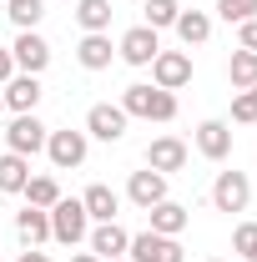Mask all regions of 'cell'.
Here are the masks:
<instances>
[{"label": "cell", "mask_w": 257, "mask_h": 262, "mask_svg": "<svg viewBox=\"0 0 257 262\" xmlns=\"http://www.w3.org/2000/svg\"><path fill=\"white\" fill-rule=\"evenodd\" d=\"M116 106L136 121H177V91H161V86H146V81H131Z\"/></svg>", "instance_id": "cell-1"}, {"label": "cell", "mask_w": 257, "mask_h": 262, "mask_svg": "<svg viewBox=\"0 0 257 262\" xmlns=\"http://www.w3.org/2000/svg\"><path fill=\"white\" fill-rule=\"evenodd\" d=\"M86 232H91V217H86L81 196H61V202L51 207V242L76 247V242H86Z\"/></svg>", "instance_id": "cell-2"}, {"label": "cell", "mask_w": 257, "mask_h": 262, "mask_svg": "<svg viewBox=\"0 0 257 262\" xmlns=\"http://www.w3.org/2000/svg\"><path fill=\"white\" fill-rule=\"evenodd\" d=\"M86 151H91V136L86 131H46V157L56 171H76V166H86Z\"/></svg>", "instance_id": "cell-3"}, {"label": "cell", "mask_w": 257, "mask_h": 262, "mask_svg": "<svg viewBox=\"0 0 257 262\" xmlns=\"http://www.w3.org/2000/svg\"><path fill=\"white\" fill-rule=\"evenodd\" d=\"M212 207L227 212V217H232V212H247V207H252V182H247V171H237V166H232V171H217V182H212Z\"/></svg>", "instance_id": "cell-4"}, {"label": "cell", "mask_w": 257, "mask_h": 262, "mask_svg": "<svg viewBox=\"0 0 257 262\" xmlns=\"http://www.w3.org/2000/svg\"><path fill=\"white\" fill-rule=\"evenodd\" d=\"M126 111H121V106H116V101H96V106H91V111H86V136H91V141H106V146H116V141H121V136H126Z\"/></svg>", "instance_id": "cell-5"}, {"label": "cell", "mask_w": 257, "mask_h": 262, "mask_svg": "<svg viewBox=\"0 0 257 262\" xmlns=\"http://www.w3.org/2000/svg\"><path fill=\"white\" fill-rule=\"evenodd\" d=\"M46 121L26 111V116H10V126H5V151H15V157H35V151H46Z\"/></svg>", "instance_id": "cell-6"}, {"label": "cell", "mask_w": 257, "mask_h": 262, "mask_svg": "<svg viewBox=\"0 0 257 262\" xmlns=\"http://www.w3.org/2000/svg\"><path fill=\"white\" fill-rule=\"evenodd\" d=\"M126 257L131 262H187V252H182V242L177 237H161V232H136L126 242Z\"/></svg>", "instance_id": "cell-7"}, {"label": "cell", "mask_w": 257, "mask_h": 262, "mask_svg": "<svg viewBox=\"0 0 257 262\" xmlns=\"http://www.w3.org/2000/svg\"><path fill=\"white\" fill-rule=\"evenodd\" d=\"M10 61H15V71H26V76H40V71L51 66V40H46L40 31H15Z\"/></svg>", "instance_id": "cell-8"}, {"label": "cell", "mask_w": 257, "mask_h": 262, "mask_svg": "<svg viewBox=\"0 0 257 262\" xmlns=\"http://www.w3.org/2000/svg\"><path fill=\"white\" fill-rule=\"evenodd\" d=\"M161 51V31H152V26H131L121 40H116V56L126 66H152Z\"/></svg>", "instance_id": "cell-9"}, {"label": "cell", "mask_w": 257, "mask_h": 262, "mask_svg": "<svg viewBox=\"0 0 257 262\" xmlns=\"http://www.w3.org/2000/svg\"><path fill=\"white\" fill-rule=\"evenodd\" d=\"M0 96H5V111H10V116H26V111H35V106H40L46 86H40V76H26V71H15V76L0 86Z\"/></svg>", "instance_id": "cell-10"}, {"label": "cell", "mask_w": 257, "mask_h": 262, "mask_svg": "<svg viewBox=\"0 0 257 262\" xmlns=\"http://www.w3.org/2000/svg\"><path fill=\"white\" fill-rule=\"evenodd\" d=\"M187 81H192V56H187V51H157V61H152V86L182 91Z\"/></svg>", "instance_id": "cell-11"}, {"label": "cell", "mask_w": 257, "mask_h": 262, "mask_svg": "<svg viewBox=\"0 0 257 262\" xmlns=\"http://www.w3.org/2000/svg\"><path fill=\"white\" fill-rule=\"evenodd\" d=\"M187 157H192V146H187L182 136H157V141L146 146V166H152V171H161V177L187 171Z\"/></svg>", "instance_id": "cell-12"}, {"label": "cell", "mask_w": 257, "mask_h": 262, "mask_svg": "<svg viewBox=\"0 0 257 262\" xmlns=\"http://www.w3.org/2000/svg\"><path fill=\"white\" fill-rule=\"evenodd\" d=\"M126 202H131V207H141V212H152L157 202H166V177L152 171V166L131 171V177H126Z\"/></svg>", "instance_id": "cell-13"}, {"label": "cell", "mask_w": 257, "mask_h": 262, "mask_svg": "<svg viewBox=\"0 0 257 262\" xmlns=\"http://www.w3.org/2000/svg\"><path fill=\"white\" fill-rule=\"evenodd\" d=\"M192 141H197V151H202L207 162H227V157H232V126L217 121V116L202 121V126L192 131Z\"/></svg>", "instance_id": "cell-14"}, {"label": "cell", "mask_w": 257, "mask_h": 262, "mask_svg": "<svg viewBox=\"0 0 257 262\" xmlns=\"http://www.w3.org/2000/svg\"><path fill=\"white\" fill-rule=\"evenodd\" d=\"M86 242H91V252H96L101 262H111V257H126L131 232L121 227V222H96V227L86 232Z\"/></svg>", "instance_id": "cell-15"}, {"label": "cell", "mask_w": 257, "mask_h": 262, "mask_svg": "<svg viewBox=\"0 0 257 262\" xmlns=\"http://www.w3.org/2000/svg\"><path fill=\"white\" fill-rule=\"evenodd\" d=\"M76 61H81V71H106V66L116 61V46H111V31L81 35V40H76Z\"/></svg>", "instance_id": "cell-16"}, {"label": "cell", "mask_w": 257, "mask_h": 262, "mask_svg": "<svg viewBox=\"0 0 257 262\" xmlns=\"http://www.w3.org/2000/svg\"><path fill=\"white\" fill-rule=\"evenodd\" d=\"M81 207H86L91 222H116V212H121V192H111L106 182H91V187L81 192Z\"/></svg>", "instance_id": "cell-17"}, {"label": "cell", "mask_w": 257, "mask_h": 262, "mask_svg": "<svg viewBox=\"0 0 257 262\" xmlns=\"http://www.w3.org/2000/svg\"><path fill=\"white\" fill-rule=\"evenodd\" d=\"M146 217H152V232H161V237H182L187 222H192V207H182V202L166 196V202H157Z\"/></svg>", "instance_id": "cell-18"}, {"label": "cell", "mask_w": 257, "mask_h": 262, "mask_svg": "<svg viewBox=\"0 0 257 262\" xmlns=\"http://www.w3.org/2000/svg\"><path fill=\"white\" fill-rule=\"evenodd\" d=\"M15 232H20V242L26 247H40V242H51V212H40V207H20L15 212Z\"/></svg>", "instance_id": "cell-19"}, {"label": "cell", "mask_w": 257, "mask_h": 262, "mask_svg": "<svg viewBox=\"0 0 257 262\" xmlns=\"http://www.w3.org/2000/svg\"><path fill=\"white\" fill-rule=\"evenodd\" d=\"M172 31H177V40H182L187 51H192V46H207V40H212V15H207V10H182Z\"/></svg>", "instance_id": "cell-20"}, {"label": "cell", "mask_w": 257, "mask_h": 262, "mask_svg": "<svg viewBox=\"0 0 257 262\" xmlns=\"http://www.w3.org/2000/svg\"><path fill=\"white\" fill-rule=\"evenodd\" d=\"M111 0H76V26L81 35H96V31H111Z\"/></svg>", "instance_id": "cell-21"}, {"label": "cell", "mask_w": 257, "mask_h": 262, "mask_svg": "<svg viewBox=\"0 0 257 262\" xmlns=\"http://www.w3.org/2000/svg\"><path fill=\"white\" fill-rule=\"evenodd\" d=\"M26 182H31V157L5 151V157H0V192H5V196H20V192H26Z\"/></svg>", "instance_id": "cell-22"}, {"label": "cell", "mask_w": 257, "mask_h": 262, "mask_svg": "<svg viewBox=\"0 0 257 262\" xmlns=\"http://www.w3.org/2000/svg\"><path fill=\"white\" fill-rule=\"evenodd\" d=\"M227 81H232V91H252L257 86V51H232V61H227Z\"/></svg>", "instance_id": "cell-23"}, {"label": "cell", "mask_w": 257, "mask_h": 262, "mask_svg": "<svg viewBox=\"0 0 257 262\" xmlns=\"http://www.w3.org/2000/svg\"><path fill=\"white\" fill-rule=\"evenodd\" d=\"M5 15L15 31H35L46 20V0H5Z\"/></svg>", "instance_id": "cell-24"}, {"label": "cell", "mask_w": 257, "mask_h": 262, "mask_svg": "<svg viewBox=\"0 0 257 262\" xmlns=\"http://www.w3.org/2000/svg\"><path fill=\"white\" fill-rule=\"evenodd\" d=\"M20 196H26L31 207H40V212H51V207L61 202V182H56V177H31Z\"/></svg>", "instance_id": "cell-25"}, {"label": "cell", "mask_w": 257, "mask_h": 262, "mask_svg": "<svg viewBox=\"0 0 257 262\" xmlns=\"http://www.w3.org/2000/svg\"><path fill=\"white\" fill-rule=\"evenodd\" d=\"M141 15H146L141 26H152V31H172V26H177V15H182V5H177V0H146V5H141Z\"/></svg>", "instance_id": "cell-26"}, {"label": "cell", "mask_w": 257, "mask_h": 262, "mask_svg": "<svg viewBox=\"0 0 257 262\" xmlns=\"http://www.w3.org/2000/svg\"><path fill=\"white\" fill-rule=\"evenodd\" d=\"M217 15L227 26H242V20H257V0H217Z\"/></svg>", "instance_id": "cell-27"}, {"label": "cell", "mask_w": 257, "mask_h": 262, "mask_svg": "<svg viewBox=\"0 0 257 262\" xmlns=\"http://www.w3.org/2000/svg\"><path fill=\"white\" fill-rule=\"evenodd\" d=\"M232 252L247 262L257 252V222H237V232H232Z\"/></svg>", "instance_id": "cell-28"}, {"label": "cell", "mask_w": 257, "mask_h": 262, "mask_svg": "<svg viewBox=\"0 0 257 262\" xmlns=\"http://www.w3.org/2000/svg\"><path fill=\"white\" fill-rule=\"evenodd\" d=\"M232 121H237V126H252V121H257V86H252V91H237V101H232Z\"/></svg>", "instance_id": "cell-29"}, {"label": "cell", "mask_w": 257, "mask_h": 262, "mask_svg": "<svg viewBox=\"0 0 257 262\" xmlns=\"http://www.w3.org/2000/svg\"><path fill=\"white\" fill-rule=\"evenodd\" d=\"M237 46L242 51H257V20H242L237 26Z\"/></svg>", "instance_id": "cell-30"}, {"label": "cell", "mask_w": 257, "mask_h": 262, "mask_svg": "<svg viewBox=\"0 0 257 262\" xmlns=\"http://www.w3.org/2000/svg\"><path fill=\"white\" fill-rule=\"evenodd\" d=\"M15 76V61H10V46H0V86Z\"/></svg>", "instance_id": "cell-31"}, {"label": "cell", "mask_w": 257, "mask_h": 262, "mask_svg": "<svg viewBox=\"0 0 257 262\" xmlns=\"http://www.w3.org/2000/svg\"><path fill=\"white\" fill-rule=\"evenodd\" d=\"M15 262H51V257H46L40 247H26V252H20V257H15Z\"/></svg>", "instance_id": "cell-32"}, {"label": "cell", "mask_w": 257, "mask_h": 262, "mask_svg": "<svg viewBox=\"0 0 257 262\" xmlns=\"http://www.w3.org/2000/svg\"><path fill=\"white\" fill-rule=\"evenodd\" d=\"M71 262H101V257H96V252H76Z\"/></svg>", "instance_id": "cell-33"}, {"label": "cell", "mask_w": 257, "mask_h": 262, "mask_svg": "<svg viewBox=\"0 0 257 262\" xmlns=\"http://www.w3.org/2000/svg\"><path fill=\"white\" fill-rule=\"evenodd\" d=\"M0 116H5V96H0Z\"/></svg>", "instance_id": "cell-34"}, {"label": "cell", "mask_w": 257, "mask_h": 262, "mask_svg": "<svg viewBox=\"0 0 257 262\" xmlns=\"http://www.w3.org/2000/svg\"><path fill=\"white\" fill-rule=\"evenodd\" d=\"M111 262H131V257H111Z\"/></svg>", "instance_id": "cell-35"}, {"label": "cell", "mask_w": 257, "mask_h": 262, "mask_svg": "<svg viewBox=\"0 0 257 262\" xmlns=\"http://www.w3.org/2000/svg\"><path fill=\"white\" fill-rule=\"evenodd\" d=\"M207 262H222V257H207Z\"/></svg>", "instance_id": "cell-36"}, {"label": "cell", "mask_w": 257, "mask_h": 262, "mask_svg": "<svg viewBox=\"0 0 257 262\" xmlns=\"http://www.w3.org/2000/svg\"><path fill=\"white\" fill-rule=\"evenodd\" d=\"M247 262H257V252H252V257H247Z\"/></svg>", "instance_id": "cell-37"}]
</instances>
